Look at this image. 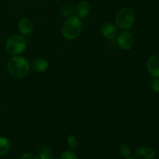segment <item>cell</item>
<instances>
[{"mask_svg":"<svg viewBox=\"0 0 159 159\" xmlns=\"http://www.w3.org/2000/svg\"><path fill=\"white\" fill-rule=\"evenodd\" d=\"M7 68L11 75L16 79H22L28 75L30 65L26 57L14 55L8 61Z\"/></svg>","mask_w":159,"mask_h":159,"instance_id":"obj_1","label":"cell"},{"mask_svg":"<svg viewBox=\"0 0 159 159\" xmlns=\"http://www.w3.org/2000/svg\"><path fill=\"white\" fill-rule=\"evenodd\" d=\"M82 30V22L77 16H71L64 23L61 34L65 39L72 40L79 37Z\"/></svg>","mask_w":159,"mask_h":159,"instance_id":"obj_2","label":"cell"},{"mask_svg":"<svg viewBox=\"0 0 159 159\" xmlns=\"http://www.w3.org/2000/svg\"><path fill=\"white\" fill-rule=\"evenodd\" d=\"M115 21L116 26L121 30H130L135 22L134 11L129 7L120 9L116 15Z\"/></svg>","mask_w":159,"mask_h":159,"instance_id":"obj_3","label":"cell"},{"mask_svg":"<svg viewBox=\"0 0 159 159\" xmlns=\"http://www.w3.org/2000/svg\"><path fill=\"white\" fill-rule=\"evenodd\" d=\"M26 45V40L23 36L13 34L6 40V49L7 52L12 55H19L25 51Z\"/></svg>","mask_w":159,"mask_h":159,"instance_id":"obj_4","label":"cell"},{"mask_svg":"<svg viewBox=\"0 0 159 159\" xmlns=\"http://www.w3.org/2000/svg\"><path fill=\"white\" fill-rule=\"evenodd\" d=\"M116 43L120 49L128 51L134 45L133 35L127 30L122 31L116 36Z\"/></svg>","mask_w":159,"mask_h":159,"instance_id":"obj_5","label":"cell"},{"mask_svg":"<svg viewBox=\"0 0 159 159\" xmlns=\"http://www.w3.org/2000/svg\"><path fill=\"white\" fill-rule=\"evenodd\" d=\"M101 33L105 38L112 40L116 38L118 34V27L116 23L112 22H106L101 26Z\"/></svg>","mask_w":159,"mask_h":159,"instance_id":"obj_6","label":"cell"},{"mask_svg":"<svg viewBox=\"0 0 159 159\" xmlns=\"http://www.w3.org/2000/svg\"><path fill=\"white\" fill-rule=\"evenodd\" d=\"M30 68L34 71L37 73H43L48 69L49 63L48 61L43 57H37L34 59L30 64Z\"/></svg>","mask_w":159,"mask_h":159,"instance_id":"obj_7","label":"cell"},{"mask_svg":"<svg viewBox=\"0 0 159 159\" xmlns=\"http://www.w3.org/2000/svg\"><path fill=\"white\" fill-rule=\"evenodd\" d=\"M147 68L153 77L159 78V55H152L148 60Z\"/></svg>","mask_w":159,"mask_h":159,"instance_id":"obj_8","label":"cell"},{"mask_svg":"<svg viewBox=\"0 0 159 159\" xmlns=\"http://www.w3.org/2000/svg\"><path fill=\"white\" fill-rule=\"evenodd\" d=\"M18 30L23 36H27L32 33L34 30V23L29 18H22L19 21Z\"/></svg>","mask_w":159,"mask_h":159,"instance_id":"obj_9","label":"cell"},{"mask_svg":"<svg viewBox=\"0 0 159 159\" xmlns=\"http://www.w3.org/2000/svg\"><path fill=\"white\" fill-rule=\"evenodd\" d=\"M134 155L136 159H154L155 152L151 148L141 147L135 151Z\"/></svg>","mask_w":159,"mask_h":159,"instance_id":"obj_10","label":"cell"},{"mask_svg":"<svg viewBox=\"0 0 159 159\" xmlns=\"http://www.w3.org/2000/svg\"><path fill=\"white\" fill-rule=\"evenodd\" d=\"M90 12V4L87 1H81L75 7L76 15L79 18H85Z\"/></svg>","mask_w":159,"mask_h":159,"instance_id":"obj_11","label":"cell"},{"mask_svg":"<svg viewBox=\"0 0 159 159\" xmlns=\"http://www.w3.org/2000/svg\"><path fill=\"white\" fill-rule=\"evenodd\" d=\"M10 149L9 141L5 137L0 136V157L6 155Z\"/></svg>","mask_w":159,"mask_h":159,"instance_id":"obj_12","label":"cell"},{"mask_svg":"<svg viewBox=\"0 0 159 159\" xmlns=\"http://www.w3.org/2000/svg\"><path fill=\"white\" fill-rule=\"evenodd\" d=\"M38 157L40 159H52V152L51 148L47 146L41 148L39 151Z\"/></svg>","mask_w":159,"mask_h":159,"instance_id":"obj_13","label":"cell"},{"mask_svg":"<svg viewBox=\"0 0 159 159\" xmlns=\"http://www.w3.org/2000/svg\"><path fill=\"white\" fill-rule=\"evenodd\" d=\"M74 7L70 4H64L63 6L61 7L60 12L61 15L65 17H70L72 15L73 12H74Z\"/></svg>","mask_w":159,"mask_h":159,"instance_id":"obj_14","label":"cell"},{"mask_svg":"<svg viewBox=\"0 0 159 159\" xmlns=\"http://www.w3.org/2000/svg\"><path fill=\"white\" fill-rule=\"evenodd\" d=\"M120 154L122 157L124 158H127L131 154V150H130V146L127 144H122L120 146L119 149Z\"/></svg>","mask_w":159,"mask_h":159,"instance_id":"obj_15","label":"cell"},{"mask_svg":"<svg viewBox=\"0 0 159 159\" xmlns=\"http://www.w3.org/2000/svg\"><path fill=\"white\" fill-rule=\"evenodd\" d=\"M67 142H68V146L73 150H75L78 148V141L75 135L69 134L67 138Z\"/></svg>","mask_w":159,"mask_h":159,"instance_id":"obj_16","label":"cell"},{"mask_svg":"<svg viewBox=\"0 0 159 159\" xmlns=\"http://www.w3.org/2000/svg\"><path fill=\"white\" fill-rule=\"evenodd\" d=\"M61 159H78V156L75 152L71 151H65L61 154Z\"/></svg>","mask_w":159,"mask_h":159,"instance_id":"obj_17","label":"cell"},{"mask_svg":"<svg viewBox=\"0 0 159 159\" xmlns=\"http://www.w3.org/2000/svg\"><path fill=\"white\" fill-rule=\"evenodd\" d=\"M152 88L154 92L156 93H159V78H156L154 79L152 83Z\"/></svg>","mask_w":159,"mask_h":159,"instance_id":"obj_18","label":"cell"},{"mask_svg":"<svg viewBox=\"0 0 159 159\" xmlns=\"http://www.w3.org/2000/svg\"><path fill=\"white\" fill-rule=\"evenodd\" d=\"M21 159H40L38 156L33 153H25L22 155Z\"/></svg>","mask_w":159,"mask_h":159,"instance_id":"obj_19","label":"cell"},{"mask_svg":"<svg viewBox=\"0 0 159 159\" xmlns=\"http://www.w3.org/2000/svg\"><path fill=\"white\" fill-rule=\"evenodd\" d=\"M126 159H135V158H130V157H127V158H126Z\"/></svg>","mask_w":159,"mask_h":159,"instance_id":"obj_20","label":"cell"},{"mask_svg":"<svg viewBox=\"0 0 159 159\" xmlns=\"http://www.w3.org/2000/svg\"><path fill=\"white\" fill-rule=\"evenodd\" d=\"M52 159H58V158H52Z\"/></svg>","mask_w":159,"mask_h":159,"instance_id":"obj_21","label":"cell"}]
</instances>
